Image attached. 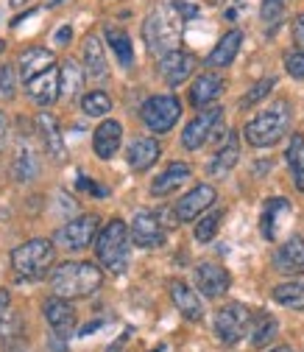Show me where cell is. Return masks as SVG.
Listing matches in <instances>:
<instances>
[{
    "instance_id": "1",
    "label": "cell",
    "mask_w": 304,
    "mask_h": 352,
    "mask_svg": "<svg viewBox=\"0 0 304 352\" xmlns=\"http://www.w3.org/2000/svg\"><path fill=\"white\" fill-rule=\"evenodd\" d=\"M104 283V272L95 263L86 260H67L54 269L51 274V288L62 299H84L93 296Z\"/></svg>"
},
{
    "instance_id": "2",
    "label": "cell",
    "mask_w": 304,
    "mask_h": 352,
    "mask_svg": "<svg viewBox=\"0 0 304 352\" xmlns=\"http://www.w3.org/2000/svg\"><path fill=\"white\" fill-rule=\"evenodd\" d=\"M182 17L179 12L167 6H156L145 23H143V39L154 56H165L170 51H179V42H182Z\"/></svg>"
},
{
    "instance_id": "3",
    "label": "cell",
    "mask_w": 304,
    "mask_h": 352,
    "mask_svg": "<svg viewBox=\"0 0 304 352\" xmlns=\"http://www.w3.org/2000/svg\"><path fill=\"white\" fill-rule=\"evenodd\" d=\"M290 129V104L288 101H277L274 107L257 112L246 126L243 135L248 140V146L254 148H268L277 146Z\"/></svg>"
},
{
    "instance_id": "4",
    "label": "cell",
    "mask_w": 304,
    "mask_h": 352,
    "mask_svg": "<svg viewBox=\"0 0 304 352\" xmlns=\"http://www.w3.org/2000/svg\"><path fill=\"white\" fill-rule=\"evenodd\" d=\"M128 224L120 221V218H112V221L98 232L95 241V254L98 263L112 272V274H123L128 269Z\"/></svg>"
},
{
    "instance_id": "5",
    "label": "cell",
    "mask_w": 304,
    "mask_h": 352,
    "mask_svg": "<svg viewBox=\"0 0 304 352\" xmlns=\"http://www.w3.org/2000/svg\"><path fill=\"white\" fill-rule=\"evenodd\" d=\"M54 257H56L54 241L34 238V241H25L17 249H12V269L23 280H42L48 274V269L54 266Z\"/></svg>"
},
{
    "instance_id": "6",
    "label": "cell",
    "mask_w": 304,
    "mask_h": 352,
    "mask_svg": "<svg viewBox=\"0 0 304 352\" xmlns=\"http://www.w3.org/2000/svg\"><path fill=\"white\" fill-rule=\"evenodd\" d=\"M98 215H81V218H73L65 227L56 230L54 235V243L67 249V252H81V249H90L95 241H98Z\"/></svg>"
},
{
    "instance_id": "7",
    "label": "cell",
    "mask_w": 304,
    "mask_h": 352,
    "mask_svg": "<svg viewBox=\"0 0 304 352\" xmlns=\"http://www.w3.org/2000/svg\"><path fill=\"white\" fill-rule=\"evenodd\" d=\"M140 115H143V120H145V126L151 131H156V135H165V131H170L173 126H176V120L182 118V104H179L176 96H170V93L151 96L143 104Z\"/></svg>"
},
{
    "instance_id": "8",
    "label": "cell",
    "mask_w": 304,
    "mask_h": 352,
    "mask_svg": "<svg viewBox=\"0 0 304 352\" xmlns=\"http://www.w3.org/2000/svg\"><path fill=\"white\" fill-rule=\"evenodd\" d=\"M251 324V311L240 302H229L224 305L218 314H215V333L224 344H237Z\"/></svg>"
},
{
    "instance_id": "9",
    "label": "cell",
    "mask_w": 304,
    "mask_h": 352,
    "mask_svg": "<svg viewBox=\"0 0 304 352\" xmlns=\"http://www.w3.org/2000/svg\"><path fill=\"white\" fill-rule=\"evenodd\" d=\"M128 235H132V243L140 246V249H156L167 238L162 218L156 212H148V210H140L132 218V224H128Z\"/></svg>"
},
{
    "instance_id": "10",
    "label": "cell",
    "mask_w": 304,
    "mask_h": 352,
    "mask_svg": "<svg viewBox=\"0 0 304 352\" xmlns=\"http://www.w3.org/2000/svg\"><path fill=\"white\" fill-rule=\"evenodd\" d=\"M221 115H224L221 107H207L204 112H198V115L185 126V131H182V146H185L187 151L201 148V146L212 138L215 126L221 123Z\"/></svg>"
},
{
    "instance_id": "11",
    "label": "cell",
    "mask_w": 304,
    "mask_h": 352,
    "mask_svg": "<svg viewBox=\"0 0 304 352\" xmlns=\"http://www.w3.org/2000/svg\"><path fill=\"white\" fill-rule=\"evenodd\" d=\"M215 199H218V193H215V188L212 185H196L187 196H182V201H176V221H182V224H187V221H196L198 215H204L212 204H215Z\"/></svg>"
},
{
    "instance_id": "12",
    "label": "cell",
    "mask_w": 304,
    "mask_h": 352,
    "mask_svg": "<svg viewBox=\"0 0 304 352\" xmlns=\"http://www.w3.org/2000/svg\"><path fill=\"white\" fill-rule=\"evenodd\" d=\"M25 96L39 104V107H51L59 96H62V78H59V67L54 65L51 70L39 73L36 78L25 81Z\"/></svg>"
},
{
    "instance_id": "13",
    "label": "cell",
    "mask_w": 304,
    "mask_h": 352,
    "mask_svg": "<svg viewBox=\"0 0 304 352\" xmlns=\"http://www.w3.org/2000/svg\"><path fill=\"white\" fill-rule=\"evenodd\" d=\"M196 285L207 299H218L229 291L232 277L224 266H218V263H201L196 269Z\"/></svg>"
},
{
    "instance_id": "14",
    "label": "cell",
    "mask_w": 304,
    "mask_h": 352,
    "mask_svg": "<svg viewBox=\"0 0 304 352\" xmlns=\"http://www.w3.org/2000/svg\"><path fill=\"white\" fill-rule=\"evenodd\" d=\"M196 70V56L185 54V51H170L165 56H159V76L165 78V84L179 87L185 84Z\"/></svg>"
},
{
    "instance_id": "15",
    "label": "cell",
    "mask_w": 304,
    "mask_h": 352,
    "mask_svg": "<svg viewBox=\"0 0 304 352\" xmlns=\"http://www.w3.org/2000/svg\"><path fill=\"white\" fill-rule=\"evenodd\" d=\"M45 319H48V324H51V330L65 341V338H70V333H73V327H75V311H73V305H70V299H62V296H51L48 302H45Z\"/></svg>"
},
{
    "instance_id": "16",
    "label": "cell",
    "mask_w": 304,
    "mask_h": 352,
    "mask_svg": "<svg viewBox=\"0 0 304 352\" xmlns=\"http://www.w3.org/2000/svg\"><path fill=\"white\" fill-rule=\"evenodd\" d=\"M274 269H277L279 274H288V277L304 274V238L293 235V238H288V241L277 249V254H274Z\"/></svg>"
},
{
    "instance_id": "17",
    "label": "cell",
    "mask_w": 304,
    "mask_h": 352,
    "mask_svg": "<svg viewBox=\"0 0 304 352\" xmlns=\"http://www.w3.org/2000/svg\"><path fill=\"white\" fill-rule=\"evenodd\" d=\"M170 299L176 305V311L187 319V322H201L204 319V305L198 299V294L182 283V280H170Z\"/></svg>"
},
{
    "instance_id": "18",
    "label": "cell",
    "mask_w": 304,
    "mask_h": 352,
    "mask_svg": "<svg viewBox=\"0 0 304 352\" xmlns=\"http://www.w3.org/2000/svg\"><path fill=\"white\" fill-rule=\"evenodd\" d=\"M123 143V126L117 120H104L95 131H93V148L101 160H112L117 154Z\"/></svg>"
},
{
    "instance_id": "19",
    "label": "cell",
    "mask_w": 304,
    "mask_h": 352,
    "mask_svg": "<svg viewBox=\"0 0 304 352\" xmlns=\"http://www.w3.org/2000/svg\"><path fill=\"white\" fill-rule=\"evenodd\" d=\"M36 126H39V135H42V143H45V151L48 157H54L56 162L65 160L67 148H65V138H62V131H59V123L51 112H39L36 115Z\"/></svg>"
},
{
    "instance_id": "20",
    "label": "cell",
    "mask_w": 304,
    "mask_h": 352,
    "mask_svg": "<svg viewBox=\"0 0 304 352\" xmlns=\"http://www.w3.org/2000/svg\"><path fill=\"white\" fill-rule=\"evenodd\" d=\"M20 78L23 81H31V78H36L39 73H45V70H51L54 65H56V56H54V51H48V48H28V51H23L20 54Z\"/></svg>"
},
{
    "instance_id": "21",
    "label": "cell",
    "mask_w": 304,
    "mask_h": 352,
    "mask_svg": "<svg viewBox=\"0 0 304 352\" xmlns=\"http://www.w3.org/2000/svg\"><path fill=\"white\" fill-rule=\"evenodd\" d=\"M190 179V165L185 162H170L156 179L151 182V193L154 196H170L173 190H179L185 182Z\"/></svg>"
},
{
    "instance_id": "22",
    "label": "cell",
    "mask_w": 304,
    "mask_h": 352,
    "mask_svg": "<svg viewBox=\"0 0 304 352\" xmlns=\"http://www.w3.org/2000/svg\"><path fill=\"white\" fill-rule=\"evenodd\" d=\"M240 45H243V34H240L237 28L226 31V34L218 39V45L212 48V54L207 56V67H229V65L235 62Z\"/></svg>"
},
{
    "instance_id": "23",
    "label": "cell",
    "mask_w": 304,
    "mask_h": 352,
    "mask_svg": "<svg viewBox=\"0 0 304 352\" xmlns=\"http://www.w3.org/2000/svg\"><path fill=\"white\" fill-rule=\"evenodd\" d=\"M84 70H86V76L95 78V81H104L109 76V62H106L101 39L95 34H90V36H86V42H84Z\"/></svg>"
},
{
    "instance_id": "24",
    "label": "cell",
    "mask_w": 304,
    "mask_h": 352,
    "mask_svg": "<svg viewBox=\"0 0 304 352\" xmlns=\"http://www.w3.org/2000/svg\"><path fill=\"white\" fill-rule=\"evenodd\" d=\"M159 154H162V148H159V143L154 138H137L132 146H128L126 160H128V165H132L135 170L143 173V170H148L159 160Z\"/></svg>"
},
{
    "instance_id": "25",
    "label": "cell",
    "mask_w": 304,
    "mask_h": 352,
    "mask_svg": "<svg viewBox=\"0 0 304 352\" xmlns=\"http://www.w3.org/2000/svg\"><path fill=\"white\" fill-rule=\"evenodd\" d=\"M224 93V78L215 73H204L196 78L193 90H190V104L193 107H209L215 98Z\"/></svg>"
},
{
    "instance_id": "26",
    "label": "cell",
    "mask_w": 304,
    "mask_h": 352,
    "mask_svg": "<svg viewBox=\"0 0 304 352\" xmlns=\"http://www.w3.org/2000/svg\"><path fill=\"white\" fill-rule=\"evenodd\" d=\"M277 330H279V322L266 314V311H257L251 314V324H248V341L251 346H266L277 338Z\"/></svg>"
},
{
    "instance_id": "27",
    "label": "cell",
    "mask_w": 304,
    "mask_h": 352,
    "mask_svg": "<svg viewBox=\"0 0 304 352\" xmlns=\"http://www.w3.org/2000/svg\"><path fill=\"white\" fill-rule=\"evenodd\" d=\"M237 160H240V143H237V135H235V131H226V143L218 148V154L212 157V162H209V173H212V176H224V173H229V170L237 165Z\"/></svg>"
},
{
    "instance_id": "28",
    "label": "cell",
    "mask_w": 304,
    "mask_h": 352,
    "mask_svg": "<svg viewBox=\"0 0 304 352\" xmlns=\"http://www.w3.org/2000/svg\"><path fill=\"white\" fill-rule=\"evenodd\" d=\"M59 78H62V96H67L70 101L81 96L84 90V78H86V70L75 62V59H65L62 67H59Z\"/></svg>"
},
{
    "instance_id": "29",
    "label": "cell",
    "mask_w": 304,
    "mask_h": 352,
    "mask_svg": "<svg viewBox=\"0 0 304 352\" xmlns=\"http://www.w3.org/2000/svg\"><path fill=\"white\" fill-rule=\"evenodd\" d=\"M106 42H109V48L115 51V59L120 62V67H132V62H135L132 36H128L123 28L109 25V28H106Z\"/></svg>"
},
{
    "instance_id": "30",
    "label": "cell",
    "mask_w": 304,
    "mask_h": 352,
    "mask_svg": "<svg viewBox=\"0 0 304 352\" xmlns=\"http://www.w3.org/2000/svg\"><path fill=\"white\" fill-rule=\"evenodd\" d=\"M288 168L293 173V185L304 193V135H293L288 143Z\"/></svg>"
},
{
    "instance_id": "31",
    "label": "cell",
    "mask_w": 304,
    "mask_h": 352,
    "mask_svg": "<svg viewBox=\"0 0 304 352\" xmlns=\"http://www.w3.org/2000/svg\"><path fill=\"white\" fill-rule=\"evenodd\" d=\"M288 201L285 199H268L266 201V210H263V218H259V230H263V238L266 241H277V230H279V212H288Z\"/></svg>"
},
{
    "instance_id": "32",
    "label": "cell",
    "mask_w": 304,
    "mask_h": 352,
    "mask_svg": "<svg viewBox=\"0 0 304 352\" xmlns=\"http://www.w3.org/2000/svg\"><path fill=\"white\" fill-rule=\"evenodd\" d=\"M274 302L290 311H304V283H282L274 288Z\"/></svg>"
},
{
    "instance_id": "33",
    "label": "cell",
    "mask_w": 304,
    "mask_h": 352,
    "mask_svg": "<svg viewBox=\"0 0 304 352\" xmlns=\"http://www.w3.org/2000/svg\"><path fill=\"white\" fill-rule=\"evenodd\" d=\"M81 112L90 115V118H104L112 112V98L104 90H93L81 98Z\"/></svg>"
},
{
    "instance_id": "34",
    "label": "cell",
    "mask_w": 304,
    "mask_h": 352,
    "mask_svg": "<svg viewBox=\"0 0 304 352\" xmlns=\"http://www.w3.org/2000/svg\"><path fill=\"white\" fill-rule=\"evenodd\" d=\"M224 221V210H212L207 215H201V221L196 224V241L201 243H209L215 235H218V227Z\"/></svg>"
},
{
    "instance_id": "35",
    "label": "cell",
    "mask_w": 304,
    "mask_h": 352,
    "mask_svg": "<svg viewBox=\"0 0 304 352\" xmlns=\"http://www.w3.org/2000/svg\"><path fill=\"white\" fill-rule=\"evenodd\" d=\"M14 176L20 182H28L36 176V160H34V151L28 148H20L17 151V160H14Z\"/></svg>"
},
{
    "instance_id": "36",
    "label": "cell",
    "mask_w": 304,
    "mask_h": 352,
    "mask_svg": "<svg viewBox=\"0 0 304 352\" xmlns=\"http://www.w3.org/2000/svg\"><path fill=\"white\" fill-rule=\"evenodd\" d=\"M274 87H277V78H263V81H257L254 87H251V90L243 96V101H240V107L246 109V107H254L257 101H263L271 90H274Z\"/></svg>"
},
{
    "instance_id": "37",
    "label": "cell",
    "mask_w": 304,
    "mask_h": 352,
    "mask_svg": "<svg viewBox=\"0 0 304 352\" xmlns=\"http://www.w3.org/2000/svg\"><path fill=\"white\" fill-rule=\"evenodd\" d=\"M285 14V0H263V6H259V17H263V23H268L271 28L279 25Z\"/></svg>"
},
{
    "instance_id": "38",
    "label": "cell",
    "mask_w": 304,
    "mask_h": 352,
    "mask_svg": "<svg viewBox=\"0 0 304 352\" xmlns=\"http://www.w3.org/2000/svg\"><path fill=\"white\" fill-rule=\"evenodd\" d=\"M14 90H17V73L12 65H0V98L9 101L14 98Z\"/></svg>"
},
{
    "instance_id": "39",
    "label": "cell",
    "mask_w": 304,
    "mask_h": 352,
    "mask_svg": "<svg viewBox=\"0 0 304 352\" xmlns=\"http://www.w3.org/2000/svg\"><path fill=\"white\" fill-rule=\"evenodd\" d=\"M285 70H288L293 78L304 81V48H299V51H290V54L285 56Z\"/></svg>"
},
{
    "instance_id": "40",
    "label": "cell",
    "mask_w": 304,
    "mask_h": 352,
    "mask_svg": "<svg viewBox=\"0 0 304 352\" xmlns=\"http://www.w3.org/2000/svg\"><path fill=\"white\" fill-rule=\"evenodd\" d=\"M170 6L179 12V17L187 23V20H193V17H198V6H193V3H187V0H170Z\"/></svg>"
},
{
    "instance_id": "41",
    "label": "cell",
    "mask_w": 304,
    "mask_h": 352,
    "mask_svg": "<svg viewBox=\"0 0 304 352\" xmlns=\"http://www.w3.org/2000/svg\"><path fill=\"white\" fill-rule=\"evenodd\" d=\"M293 39H296V45L304 48V14H299L293 23Z\"/></svg>"
},
{
    "instance_id": "42",
    "label": "cell",
    "mask_w": 304,
    "mask_h": 352,
    "mask_svg": "<svg viewBox=\"0 0 304 352\" xmlns=\"http://www.w3.org/2000/svg\"><path fill=\"white\" fill-rule=\"evenodd\" d=\"M78 188H84L86 193H93V196H106V188H98L95 182H86V179H84V176H81V179H78Z\"/></svg>"
},
{
    "instance_id": "43",
    "label": "cell",
    "mask_w": 304,
    "mask_h": 352,
    "mask_svg": "<svg viewBox=\"0 0 304 352\" xmlns=\"http://www.w3.org/2000/svg\"><path fill=\"white\" fill-rule=\"evenodd\" d=\"M6 140H9V123H6V115L0 112V151H3Z\"/></svg>"
},
{
    "instance_id": "44",
    "label": "cell",
    "mask_w": 304,
    "mask_h": 352,
    "mask_svg": "<svg viewBox=\"0 0 304 352\" xmlns=\"http://www.w3.org/2000/svg\"><path fill=\"white\" fill-rule=\"evenodd\" d=\"M6 311H9V291H0V324H3Z\"/></svg>"
},
{
    "instance_id": "45",
    "label": "cell",
    "mask_w": 304,
    "mask_h": 352,
    "mask_svg": "<svg viewBox=\"0 0 304 352\" xmlns=\"http://www.w3.org/2000/svg\"><path fill=\"white\" fill-rule=\"evenodd\" d=\"M70 36H73V31L65 25V28H59L56 31V45H65V42H70Z\"/></svg>"
},
{
    "instance_id": "46",
    "label": "cell",
    "mask_w": 304,
    "mask_h": 352,
    "mask_svg": "<svg viewBox=\"0 0 304 352\" xmlns=\"http://www.w3.org/2000/svg\"><path fill=\"white\" fill-rule=\"evenodd\" d=\"M271 352H293L290 346H277V349H271Z\"/></svg>"
},
{
    "instance_id": "47",
    "label": "cell",
    "mask_w": 304,
    "mask_h": 352,
    "mask_svg": "<svg viewBox=\"0 0 304 352\" xmlns=\"http://www.w3.org/2000/svg\"><path fill=\"white\" fill-rule=\"evenodd\" d=\"M25 3V0H12V6H23Z\"/></svg>"
}]
</instances>
